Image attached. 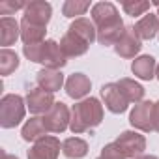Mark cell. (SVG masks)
Masks as SVG:
<instances>
[{"mask_svg": "<svg viewBox=\"0 0 159 159\" xmlns=\"http://www.w3.org/2000/svg\"><path fill=\"white\" fill-rule=\"evenodd\" d=\"M152 124H153V131L159 133V101L153 103V111H152Z\"/></svg>", "mask_w": 159, "mask_h": 159, "instance_id": "obj_29", "label": "cell"}, {"mask_svg": "<svg viewBox=\"0 0 159 159\" xmlns=\"http://www.w3.org/2000/svg\"><path fill=\"white\" fill-rule=\"evenodd\" d=\"M23 8H26L25 2H2V4H0V13H2V15H10V13H13L17 10H23Z\"/></svg>", "mask_w": 159, "mask_h": 159, "instance_id": "obj_28", "label": "cell"}, {"mask_svg": "<svg viewBox=\"0 0 159 159\" xmlns=\"http://www.w3.org/2000/svg\"><path fill=\"white\" fill-rule=\"evenodd\" d=\"M155 8H157V17H159V2H155Z\"/></svg>", "mask_w": 159, "mask_h": 159, "instance_id": "obj_33", "label": "cell"}, {"mask_svg": "<svg viewBox=\"0 0 159 159\" xmlns=\"http://www.w3.org/2000/svg\"><path fill=\"white\" fill-rule=\"evenodd\" d=\"M103 159H127L125 153L122 152V148L116 144V142H111V144H105L103 150H101V155Z\"/></svg>", "mask_w": 159, "mask_h": 159, "instance_id": "obj_27", "label": "cell"}, {"mask_svg": "<svg viewBox=\"0 0 159 159\" xmlns=\"http://www.w3.org/2000/svg\"><path fill=\"white\" fill-rule=\"evenodd\" d=\"M43 64L47 69H62L67 64V56L64 54L60 43H56L54 39H45L39 45V62Z\"/></svg>", "mask_w": 159, "mask_h": 159, "instance_id": "obj_5", "label": "cell"}, {"mask_svg": "<svg viewBox=\"0 0 159 159\" xmlns=\"http://www.w3.org/2000/svg\"><path fill=\"white\" fill-rule=\"evenodd\" d=\"M155 77L159 79V64H157V69H155Z\"/></svg>", "mask_w": 159, "mask_h": 159, "instance_id": "obj_32", "label": "cell"}, {"mask_svg": "<svg viewBox=\"0 0 159 159\" xmlns=\"http://www.w3.org/2000/svg\"><path fill=\"white\" fill-rule=\"evenodd\" d=\"M124 11L131 17H139V15H144L148 10H150V2H125L124 6Z\"/></svg>", "mask_w": 159, "mask_h": 159, "instance_id": "obj_26", "label": "cell"}, {"mask_svg": "<svg viewBox=\"0 0 159 159\" xmlns=\"http://www.w3.org/2000/svg\"><path fill=\"white\" fill-rule=\"evenodd\" d=\"M54 103L56 101H54L52 94L41 90L39 86L28 90V94H26V107H28V111L32 114H47L52 109Z\"/></svg>", "mask_w": 159, "mask_h": 159, "instance_id": "obj_10", "label": "cell"}, {"mask_svg": "<svg viewBox=\"0 0 159 159\" xmlns=\"http://www.w3.org/2000/svg\"><path fill=\"white\" fill-rule=\"evenodd\" d=\"M47 133L49 131L43 124V118H39V116H34V118L26 120V124L23 125V131H21V135L26 142H36V140L47 137Z\"/></svg>", "mask_w": 159, "mask_h": 159, "instance_id": "obj_21", "label": "cell"}, {"mask_svg": "<svg viewBox=\"0 0 159 159\" xmlns=\"http://www.w3.org/2000/svg\"><path fill=\"white\" fill-rule=\"evenodd\" d=\"M137 159H159V157H155V155H140Z\"/></svg>", "mask_w": 159, "mask_h": 159, "instance_id": "obj_30", "label": "cell"}, {"mask_svg": "<svg viewBox=\"0 0 159 159\" xmlns=\"http://www.w3.org/2000/svg\"><path fill=\"white\" fill-rule=\"evenodd\" d=\"M52 15V6L45 0H34V2L26 4L25 8V21L38 25V26H47Z\"/></svg>", "mask_w": 159, "mask_h": 159, "instance_id": "obj_9", "label": "cell"}, {"mask_svg": "<svg viewBox=\"0 0 159 159\" xmlns=\"http://www.w3.org/2000/svg\"><path fill=\"white\" fill-rule=\"evenodd\" d=\"M67 32H71V34L79 36L81 39H84L88 45H92V43L98 39V30H96V25H94L90 19H84V17L75 19V21L69 25Z\"/></svg>", "mask_w": 159, "mask_h": 159, "instance_id": "obj_15", "label": "cell"}, {"mask_svg": "<svg viewBox=\"0 0 159 159\" xmlns=\"http://www.w3.org/2000/svg\"><path fill=\"white\" fill-rule=\"evenodd\" d=\"M114 142L122 148V152L125 153L127 159H137V157L144 155L146 139L140 133H137V131H124Z\"/></svg>", "mask_w": 159, "mask_h": 159, "instance_id": "obj_6", "label": "cell"}, {"mask_svg": "<svg viewBox=\"0 0 159 159\" xmlns=\"http://www.w3.org/2000/svg\"><path fill=\"white\" fill-rule=\"evenodd\" d=\"M4 159H19V157H15V155H11V153H4Z\"/></svg>", "mask_w": 159, "mask_h": 159, "instance_id": "obj_31", "label": "cell"}, {"mask_svg": "<svg viewBox=\"0 0 159 159\" xmlns=\"http://www.w3.org/2000/svg\"><path fill=\"white\" fill-rule=\"evenodd\" d=\"M103 122V105L98 98H86L71 107V124L69 129L79 135L90 127H96Z\"/></svg>", "mask_w": 159, "mask_h": 159, "instance_id": "obj_2", "label": "cell"}, {"mask_svg": "<svg viewBox=\"0 0 159 159\" xmlns=\"http://www.w3.org/2000/svg\"><path fill=\"white\" fill-rule=\"evenodd\" d=\"M19 67V56L17 52L10 51V49H2L0 51V75H11L15 69Z\"/></svg>", "mask_w": 159, "mask_h": 159, "instance_id": "obj_24", "label": "cell"}, {"mask_svg": "<svg viewBox=\"0 0 159 159\" xmlns=\"http://www.w3.org/2000/svg\"><path fill=\"white\" fill-rule=\"evenodd\" d=\"M21 38V25L11 17L0 19V45L8 49V45H13Z\"/></svg>", "mask_w": 159, "mask_h": 159, "instance_id": "obj_17", "label": "cell"}, {"mask_svg": "<svg viewBox=\"0 0 159 159\" xmlns=\"http://www.w3.org/2000/svg\"><path fill=\"white\" fill-rule=\"evenodd\" d=\"M26 103L17 94H6L0 99V125L4 129H11L19 125L25 118Z\"/></svg>", "mask_w": 159, "mask_h": 159, "instance_id": "obj_3", "label": "cell"}, {"mask_svg": "<svg viewBox=\"0 0 159 159\" xmlns=\"http://www.w3.org/2000/svg\"><path fill=\"white\" fill-rule=\"evenodd\" d=\"M152 111H153V103L152 101H140L135 105V109L129 114V124L144 133L153 131V124H152Z\"/></svg>", "mask_w": 159, "mask_h": 159, "instance_id": "obj_11", "label": "cell"}, {"mask_svg": "<svg viewBox=\"0 0 159 159\" xmlns=\"http://www.w3.org/2000/svg\"><path fill=\"white\" fill-rule=\"evenodd\" d=\"M98 159H103V157H98Z\"/></svg>", "mask_w": 159, "mask_h": 159, "instance_id": "obj_34", "label": "cell"}, {"mask_svg": "<svg viewBox=\"0 0 159 159\" xmlns=\"http://www.w3.org/2000/svg\"><path fill=\"white\" fill-rule=\"evenodd\" d=\"M60 153V140L52 135H47L34 142L28 150V159H58Z\"/></svg>", "mask_w": 159, "mask_h": 159, "instance_id": "obj_8", "label": "cell"}, {"mask_svg": "<svg viewBox=\"0 0 159 159\" xmlns=\"http://www.w3.org/2000/svg\"><path fill=\"white\" fill-rule=\"evenodd\" d=\"M45 32L47 26H38L32 25L28 21H21V39L25 45H36V43H43L45 41Z\"/></svg>", "mask_w": 159, "mask_h": 159, "instance_id": "obj_20", "label": "cell"}, {"mask_svg": "<svg viewBox=\"0 0 159 159\" xmlns=\"http://www.w3.org/2000/svg\"><path fill=\"white\" fill-rule=\"evenodd\" d=\"M90 88H92V83L84 73H73L66 81V94L71 99H83L84 96H88Z\"/></svg>", "mask_w": 159, "mask_h": 159, "instance_id": "obj_13", "label": "cell"}, {"mask_svg": "<svg viewBox=\"0 0 159 159\" xmlns=\"http://www.w3.org/2000/svg\"><path fill=\"white\" fill-rule=\"evenodd\" d=\"M101 98L105 101V107L114 112V114H122L127 111L129 107V101L125 99V96L122 94V90L118 88L116 83H109V84H103L101 86Z\"/></svg>", "mask_w": 159, "mask_h": 159, "instance_id": "obj_7", "label": "cell"}, {"mask_svg": "<svg viewBox=\"0 0 159 159\" xmlns=\"http://www.w3.org/2000/svg\"><path fill=\"white\" fill-rule=\"evenodd\" d=\"M133 30L140 39L155 38V34H159V17H157V13H146L139 23H135Z\"/></svg>", "mask_w": 159, "mask_h": 159, "instance_id": "obj_18", "label": "cell"}, {"mask_svg": "<svg viewBox=\"0 0 159 159\" xmlns=\"http://www.w3.org/2000/svg\"><path fill=\"white\" fill-rule=\"evenodd\" d=\"M155 69H157V64H155V58L150 56V54H142L139 58L133 60L131 64V71L135 77L142 79V81H152L155 77Z\"/></svg>", "mask_w": 159, "mask_h": 159, "instance_id": "obj_16", "label": "cell"}, {"mask_svg": "<svg viewBox=\"0 0 159 159\" xmlns=\"http://www.w3.org/2000/svg\"><path fill=\"white\" fill-rule=\"evenodd\" d=\"M36 79H38V86L41 90L49 92V94H54V92H58L64 86V75L58 69H47V67H43V69L38 71Z\"/></svg>", "mask_w": 159, "mask_h": 159, "instance_id": "obj_14", "label": "cell"}, {"mask_svg": "<svg viewBox=\"0 0 159 159\" xmlns=\"http://www.w3.org/2000/svg\"><path fill=\"white\" fill-rule=\"evenodd\" d=\"M92 23L98 30L101 45H116L125 32V25L112 2H98L92 6Z\"/></svg>", "mask_w": 159, "mask_h": 159, "instance_id": "obj_1", "label": "cell"}, {"mask_svg": "<svg viewBox=\"0 0 159 159\" xmlns=\"http://www.w3.org/2000/svg\"><path fill=\"white\" fill-rule=\"evenodd\" d=\"M116 84H118V88L122 90V94L125 96V99L129 103L137 105V103H140L144 99V88L137 81H133V79H120Z\"/></svg>", "mask_w": 159, "mask_h": 159, "instance_id": "obj_23", "label": "cell"}, {"mask_svg": "<svg viewBox=\"0 0 159 159\" xmlns=\"http://www.w3.org/2000/svg\"><path fill=\"white\" fill-rule=\"evenodd\" d=\"M140 41H142V39L135 34L133 26H131V28H125L124 36H122L120 41L114 45V51H116V54L122 56V58H135V56L140 52V49H142V43H140Z\"/></svg>", "mask_w": 159, "mask_h": 159, "instance_id": "obj_12", "label": "cell"}, {"mask_svg": "<svg viewBox=\"0 0 159 159\" xmlns=\"http://www.w3.org/2000/svg\"><path fill=\"white\" fill-rule=\"evenodd\" d=\"M41 118H43V124L49 133H64L71 124V111L66 103L56 101L52 105V109L47 114H43Z\"/></svg>", "mask_w": 159, "mask_h": 159, "instance_id": "obj_4", "label": "cell"}, {"mask_svg": "<svg viewBox=\"0 0 159 159\" xmlns=\"http://www.w3.org/2000/svg\"><path fill=\"white\" fill-rule=\"evenodd\" d=\"M90 8V2H83V0H66L64 6H62V13L69 19L77 17L79 15H84V11Z\"/></svg>", "mask_w": 159, "mask_h": 159, "instance_id": "obj_25", "label": "cell"}, {"mask_svg": "<svg viewBox=\"0 0 159 159\" xmlns=\"http://www.w3.org/2000/svg\"><path fill=\"white\" fill-rule=\"evenodd\" d=\"M62 153L67 159H83L88 153V142L79 137H69L62 142Z\"/></svg>", "mask_w": 159, "mask_h": 159, "instance_id": "obj_22", "label": "cell"}, {"mask_svg": "<svg viewBox=\"0 0 159 159\" xmlns=\"http://www.w3.org/2000/svg\"><path fill=\"white\" fill-rule=\"evenodd\" d=\"M60 47H62V51H64V54H66L67 58H73V56H83V54L88 51L90 45H88L84 39H81L79 36L67 32V34L60 39Z\"/></svg>", "mask_w": 159, "mask_h": 159, "instance_id": "obj_19", "label": "cell"}]
</instances>
